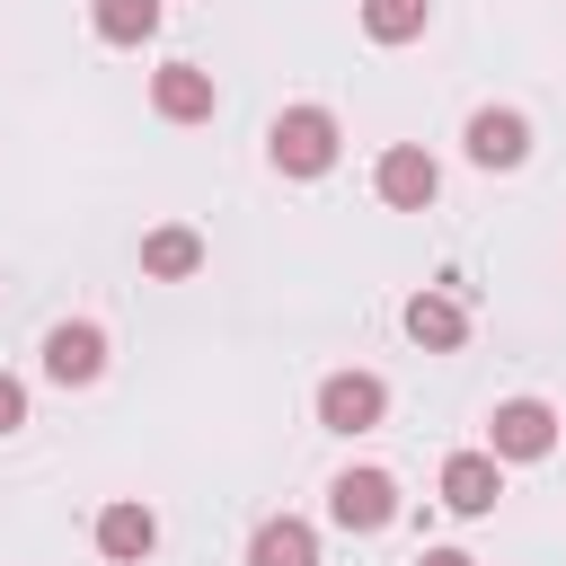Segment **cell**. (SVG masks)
Returning a JSON list of instances; mask_svg holds the SVG:
<instances>
[{
	"instance_id": "cell-1",
	"label": "cell",
	"mask_w": 566,
	"mask_h": 566,
	"mask_svg": "<svg viewBox=\"0 0 566 566\" xmlns=\"http://www.w3.org/2000/svg\"><path fill=\"white\" fill-rule=\"evenodd\" d=\"M336 150H345V133H336L327 106H283V115L265 124V159H274V177H327Z\"/></svg>"
},
{
	"instance_id": "cell-2",
	"label": "cell",
	"mask_w": 566,
	"mask_h": 566,
	"mask_svg": "<svg viewBox=\"0 0 566 566\" xmlns=\"http://www.w3.org/2000/svg\"><path fill=\"white\" fill-rule=\"evenodd\" d=\"M371 195H380L389 212H433V195H442V159H433L424 142H389L380 168H371Z\"/></svg>"
},
{
	"instance_id": "cell-3",
	"label": "cell",
	"mask_w": 566,
	"mask_h": 566,
	"mask_svg": "<svg viewBox=\"0 0 566 566\" xmlns=\"http://www.w3.org/2000/svg\"><path fill=\"white\" fill-rule=\"evenodd\" d=\"M486 451H495V460H548V451H557V407H548V398H495Z\"/></svg>"
},
{
	"instance_id": "cell-4",
	"label": "cell",
	"mask_w": 566,
	"mask_h": 566,
	"mask_svg": "<svg viewBox=\"0 0 566 566\" xmlns=\"http://www.w3.org/2000/svg\"><path fill=\"white\" fill-rule=\"evenodd\" d=\"M389 416V380L380 371H327L318 380V424L327 433H371Z\"/></svg>"
},
{
	"instance_id": "cell-5",
	"label": "cell",
	"mask_w": 566,
	"mask_h": 566,
	"mask_svg": "<svg viewBox=\"0 0 566 566\" xmlns=\"http://www.w3.org/2000/svg\"><path fill=\"white\" fill-rule=\"evenodd\" d=\"M398 478L389 469H345L336 486H327V513H336V531H389L398 522Z\"/></svg>"
},
{
	"instance_id": "cell-6",
	"label": "cell",
	"mask_w": 566,
	"mask_h": 566,
	"mask_svg": "<svg viewBox=\"0 0 566 566\" xmlns=\"http://www.w3.org/2000/svg\"><path fill=\"white\" fill-rule=\"evenodd\" d=\"M97 371H106V327H97V318H62V327H44V380L88 389Z\"/></svg>"
},
{
	"instance_id": "cell-7",
	"label": "cell",
	"mask_w": 566,
	"mask_h": 566,
	"mask_svg": "<svg viewBox=\"0 0 566 566\" xmlns=\"http://www.w3.org/2000/svg\"><path fill=\"white\" fill-rule=\"evenodd\" d=\"M460 150H469L478 168H522V159H531V115H522V106H478L469 133H460Z\"/></svg>"
},
{
	"instance_id": "cell-8",
	"label": "cell",
	"mask_w": 566,
	"mask_h": 566,
	"mask_svg": "<svg viewBox=\"0 0 566 566\" xmlns=\"http://www.w3.org/2000/svg\"><path fill=\"white\" fill-rule=\"evenodd\" d=\"M150 106H159L168 124H212L221 88H212L203 62H159V71H150Z\"/></svg>"
},
{
	"instance_id": "cell-9",
	"label": "cell",
	"mask_w": 566,
	"mask_h": 566,
	"mask_svg": "<svg viewBox=\"0 0 566 566\" xmlns=\"http://www.w3.org/2000/svg\"><path fill=\"white\" fill-rule=\"evenodd\" d=\"M495 495H504V460H495V451H451V460H442V504H451L460 522L495 513Z\"/></svg>"
},
{
	"instance_id": "cell-10",
	"label": "cell",
	"mask_w": 566,
	"mask_h": 566,
	"mask_svg": "<svg viewBox=\"0 0 566 566\" xmlns=\"http://www.w3.org/2000/svg\"><path fill=\"white\" fill-rule=\"evenodd\" d=\"M159 548V513L142 504V495H115L106 513H97V557H115V566H142Z\"/></svg>"
},
{
	"instance_id": "cell-11",
	"label": "cell",
	"mask_w": 566,
	"mask_h": 566,
	"mask_svg": "<svg viewBox=\"0 0 566 566\" xmlns=\"http://www.w3.org/2000/svg\"><path fill=\"white\" fill-rule=\"evenodd\" d=\"M398 327H407V336H416L424 354H460V345H469V310H460L451 292H407Z\"/></svg>"
},
{
	"instance_id": "cell-12",
	"label": "cell",
	"mask_w": 566,
	"mask_h": 566,
	"mask_svg": "<svg viewBox=\"0 0 566 566\" xmlns=\"http://www.w3.org/2000/svg\"><path fill=\"white\" fill-rule=\"evenodd\" d=\"M142 274H150V283H186V274H203V230H186V221L142 230Z\"/></svg>"
},
{
	"instance_id": "cell-13",
	"label": "cell",
	"mask_w": 566,
	"mask_h": 566,
	"mask_svg": "<svg viewBox=\"0 0 566 566\" xmlns=\"http://www.w3.org/2000/svg\"><path fill=\"white\" fill-rule=\"evenodd\" d=\"M248 566H318V531H310L301 513H274V522H256V539H248Z\"/></svg>"
},
{
	"instance_id": "cell-14",
	"label": "cell",
	"mask_w": 566,
	"mask_h": 566,
	"mask_svg": "<svg viewBox=\"0 0 566 566\" xmlns=\"http://www.w3.org/2000/svg\"><path fill=\"white\" fill-rule=\"evenodd\" d=\"M159 18H168L159 0H88V27H97L106 44H150Z\"/></svg>"
},
{
	"instance_id": "cell-15",
	"label": "cell",
	"mask_w": 566,
	"mask_h": 566,
	"mask_svg": "<svg viewBox=\"0 0 566 566\" xmlns=\"http://www.w3.org/2000/svg\"><path fill=\"white\" fill-rule=\"evenodd\" d=\"M433 27V0H363V35L371 44H416Z\"/></svg>"
},
{
	"instance_id": "cell-16",
	"label": "cell",
	"mask_w": 566,
	"mask_h": 566,
	"mask_svg": "<svg viewBox=\"0 0 566 566\" xmlns=\"http://www.w3.org/2000/svg\"><path fill=\"white\" fill-rule=\"evenodd\" d=\"M18 424H27V380L0 371V433H18Z\"/></svg>"
},
{
	"instance_id": "cell-17",
	"label": "cell",
	"mask_w": 566,
	"mask_h": 566,
	"mask_svg": "<svg viewBox=\"0 0 566 566\" xmlns=\"http://www.w3.org/2000/svg\"><path fill=\"white\" fill-rule=\"evenodd\" d=\"M416 566H478V557H469V548H424Z\"/></svg>"
}]
</instances>
